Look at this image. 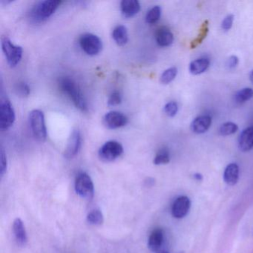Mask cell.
<instances>
[{
  "label": "cell",
  "mask_w": 253,
  "mask_h": 253,
  "mask_svg": "<svg viewBox=\"0 0 253 253\" xmlns=\"http://www.w3.org/2000/svg\"><path fill=\"white\" fill-rule=\"evenodd\" d=\"M13 232L16 240L20 245L25 246L27 244L28 237L26 228L23 220L20 218H16L13 224Z\"/></svg>",
  "instance_id": "obj_16"
},
{
  "label": "cell",
  "mask_w": 253,
  "mask_h": 253,
  "mask_svg": "<svg viewBox=\"0 0 253 253\" xmlns=\"http://www.w3.org/2000/svg\"><path fill=\"white\" fill-rule=\"evenodd\" d=\"M121 9L124 17L130 18L138 14L140 10V2L137 0H123Z\"/></svg>",
  "instance_id": "obj_14"
},
{
  "label": "cell",
  "mask_w": 253,
  "mask_h": 253,
  "mask_svg": "<svg viewBox=\"0 0 253 253\" xmlns=\"http://www.w3.org/2000/svg\"><path fill=\"white\" fill-rule=\"evenodd\" d=\"M194 177H195V179H196L197 180H201L203 179V176L201 175V174H198V173L194 174Z\"/></svg>",
  "instance_id": "obj_34"
},
{
  "label": "cell",
  "mask_w": 253,
  "mask_h": 253,
  "mask_svg": "<svg viewBox=\"0 0 253 253\" xmlns=\"http://www.w3.org/2000/svg\"><path fill=\"white\" fill-rule=\"evenodd\" d=\"M250 81H251V82L253 83V70L251 72H250Z\"/></svg>",
  "instance_id": "obj_35"
},
{
  "label": "cell",
  "mask_w": 253,
  "mask_h": 253,
  "mask_svg": "<svg viewBox=\"0 0 253 253\" xmlns=\"http://www.w3.org/2000/svg\"><path fill=\"white\" fill-rule=\"evenodd\" d=\"M60 4L61 1L59 0H45L40 2L31 11L32 18L38 23L43 22L54 14Z\"/></svg>",
  "instance_id": "obj_2"
},
{
  "label": "cell",
  "mask_w": 253,
  "mask_h": 253,
  "mask_svg": "<svg viewBox=\"0 0 253 253\" xmlns=\"http://www.w3.org/2000/svg\"><path fill=\"white\" fill-rule=\"evenodd\" d=\"M75 191L84 199H92L94 193V183L88 174L81 172L78 174L75 180Z\"/></svg>",
  "instance_id": "obj_5"
},
{
  "label": "cell",
  "mask_w": 253,
  "mask_h": 253,
  "mask_svg": "<svg viewBox=\"0 0 253 253\" xmlns=\"http://www.w3.org/2000/svg\"><path fill=\"white\" fill-rule=\"evenodd\" d=\"M158 253H169V252H167V251H161V252H158Z\"/></svg>",
  "instance_id": "obj_36"
},
{
  "label": "cell",
  "mask_w": 253,
  "mask_h": 253,
  "mask_svg": "<svg viewBox=\"0 0 253 253\" xmlns=\"http://www.w3.org/2000/svg\"><path fill=\"white\" fill-rule=\"evenodd\" d=\"M170 161L169 151L167 148H162L158 151L154 159V164L155 165H163V164H167Z\"/></svg>",
  "instance_id": "obj_22"
},
{
  "label": "cell",
  "mask_w": 253,
  "mask_h": 253,
  "mask_svg": "<svg viewBox=\"0 0 253 253\" xmlns=\"http://www.w3.org/2000/svg\"><path fill=\"white\" fill-rule=\"evenodd\" d=\"M103 215L100 210H94L90 211L87 215V221L91 225H101L103 223Z\"/></svg>",
  "instance_id": "obj_23"
},
{
  "label": "cell",
  "mask_w": 253,
  "mask_h": 253,
  "mask_svg": "<svg viewBox=\"0 0 253 253\" xmlns=\"http://www.w3.org/2000/svg\"><path fill=\"white\" fill-rule=\"evenodd\" d=\"M239 179V167L235 163L229 164L223 171V180L226 184L234 186Z\"/></svg>",
  "instance_id": "obj_15"
},
{
  "label": "cell",
  "mask_w": 253,
  "mask_h": 253,
  "mask_svg": "<svg viewBox=\"0 0 253 253\" xmlns=\"http://www.w3.org/2000/svg\"><path fill=\"white\" fill-rule=\"evenodd\" d=\"M211 125V118L209 115H201L194 119L191 124V129L196 134L206 132Z\"/></svg>",
  "instance_id": "obj_13"
},
{
  "label": "cell",
  "mask_w": 253,
  "mask_h": 253,
  "mask_svg": "<svg viewBox=\"0 0 253 253\" xmlns=\"http://www.w3.org/2000/svg\"><path fill=\"white\" fill-rule=\"evenodd\" d=\"M103 124L109 129L121 128L128 124V118L119 112H109L103 118Z\"/></svg>",
  "instance_id": "obj_10"
},
{
  "label": "cell",
  "mask_w": 253,
  "mask_h": 253,
  "mask_svg": "<svg viewBox=\"0 0 253 253\" xmlns=\"http://www.w3.org/2000/svg\"><path fill=\"white\" fill-rule=\"evenodd\" d=\"M81 134L79 130H74L69 137L64 155L67 159H72L76 156L81 147Z\"/></svg>",
  "instance_id": "obj_11"
},
{
  "label": "cell",
  "mask_w": 253,
  "mask_h": 253,
  "mask_svg": "<svg viewBox=\"0 0 253 253\" xmlns=\"http://www.w3.org/2000/svg\"><path fill=\"white\" fill-rule=\"evenodd\" d=\"M121 102H122V95L119 91H115L109 95V99H108V106H118V105L121 104Z\"/></svg>",
  "instance_id": "obj_31"
},
{
  "label": "cell",
  "mask_w": 253,
  "mask_h": 253,
  "mask_svg": "<svg viewBox=\"0 0 253 253\" xmlns=\"http://www.w3.org/2000/svg\"><path fill=\"white\" fill-rule=\"evenodd\" d=\"M253 97V89L251 88H244L237 91L234 95V100L238 104L245 103Z\"/></svg>",
  "instance_id": "obj_21"
},
{
  "label": "cell",
  "mask_w": 253,
  "mask_h": 253,
  "mask_svg": "<svg viewBox=\"0 0 253 253\" xmlns=\"http://www.w3.org/2000/svg\"><path fill=\"white\" fill-rule=\"evenodd\" d=\"M238 147L242 152H248L253 148V126L243 130L238 138Z\"/></svg>",
  "instance_id": "obj_12"
},
{
  "label": "cell",
  "mask_w": 253,
  "mask_h": 253,
  "mask_svg": "<svg viewBox=\"0 0 253 253\" xmlns=\"http://www.w3.org/2000/svg\"><path fill=\"white\" fill-rule=\"evenodd\" d=\"M29 121L35 138L40 142L45 141L47 137V129L43 112L38 109L32 111L29 114Z\"/></svg>",
  "instance_id": "obj_3"
},
{
  "label": "cell",
  "mask_w": 253,
  "mask_h": 253,
  "mask_svg": "<svg viewBox=\"0 0 253 253\" xmlns=\"http://www.w3.org/2000/svg\"><path fill=\"white\" fill-rule=\"evenodd\" d=\"M161 8L160 6H155L151 8L146 15V22L149 24L157 23L161 18Z\"/></svg>",
  "instance_id": "obj_24"
},
{
  "label": "cell",
  "mask_w": 253,
  "mask_h": 253,
  "mask_svg": "<svg viewBox=\"0 0 253 253\" xmlns=\"http://www.w3.org/2000/svg\"><path fill=\"white\" fill-rule=\"evenodd\" d=\"M124 153V147L119 142L110 140L106 142L99 149L100 160L105 162H112L118 159Z\"/></svg>",
  "instance_id": "obj_7"
},
{
  "label": "cell",
  "mask_w": 253,
  "mask_h": 253,
  "mask_svg": "<svg viewBox=\"0 0 253 253\" xmlns=\"http://www.w3.org/2000/svg\"><path fill=\"white\" fill-rule=\"evenodd\" d=\"M234 16L232 14H229L223 19V22L221 23V28L225 32H227L229 29L232 28V24H233Z\"/></svg>",
  "instance_id": "obj_32"
},
{
  "label": "cell",
  "mask_w": 253,
  "mask_h": 253,
  "mask_svg": "<svg viewBox=\"0 0 253 253\" xmlns=\"http://www.w3.org/2000/svg\"><path fill=\"white\" fill-rule=\"evenodd\" d=\"M80 45L83 51L89 56L97 55L103 48L101 40L93 34L82 35L80 39Z\"/></svg>",
  "instance_id": "obj_8"
},
{
  "label": "cell",
  "mask_w": 253,
  "mask_h": 253,
  "mask_svg": "<svg viewBox=\"0 0 253 253\" xmlns=\"http://www.w3.org/2000/svg\"><path fill=\"white\" fill-rule=\"evenodd\" d=\"M164 110L167 116L173 118L177 115V112H178V106L176 102L170 101L165 105Z\"/></svg>",
  "instance_id": "obj_28"
},
{
  "label": "cell",
  "mask_w": 253,
  "mask_h": 253,
  "mask_svg": "<svg viewBox=\"0 0 253 253\" xmlns=\"http://www.w3.org/2000/svg\"><path fill=\"white\" fill-rule=\"evenodd\" d=\"M191 208V201L187 196L182 195L176 198L171 206V214L174 218L181 219L186 217Z\"/></svg>",
  "instance_id": "obj_9"
},
{
  "label": "cell",
  "mask_w": 253,
  "mask_h": 253,
  "mask_svg": "<svg viewBox=\"0 0 253 253\" xmlns=\"http://www.w3.org/2000/svg\"><path fill=\"white\" fill-rule=\"evenodd\" d=\"M59 85L62 91L73 102L75 106L82 112L88 111L86 100L75 80L70 77H62L59 80Z\"/></svg>",
  "instance_id": "obj_1"
},
{
  "label": "cell",
  "mask_w": 253,
  "mask_h": 253,
  "mask_svg": "<svg viewBox=\"0 0 253 253\" xmlns=\"http://www.w3.org/2000/svg\"><path fill=\"white\" fill-rule=\"evenodd\" d=\"M164 234L162 229L158 228L151 233L148 241V247L152 252H158L164 243Z\"/></svg>",
  "instance_id": "obj_17"
},
{
  "label": "cell",
  "mask_w": 253,
  "mask_h": 253,
  "mask_svg": "<svg viewBox=\"0 0 253 253\" xmlns=\"http://www.w3.org/2000/svg\"><path fill=\"white\" fill-rule=\"evenodd\" d=\"M177 75V69L176 67H171L167 69L163 72L161 76V82L163 84H169L174 81Z\"/></svg>",
  "instance_id": "obj_26"
},
{
  "label": "cell",
  "mask_w": 253,
  "mask_h": 253,
  "mask_svg": "<svg viewBox=\"0 0 253 253\" xmlns=\"http://www.w3.org/2000/svg\"><path fill=\"white\" fill-rule=\"evenodd\" d=\"M210 60L207 58H200L194 60L189 65V70L194 75H201L210 67Z\"/></svg>",
  "instance_id": "obj_19"
},
{
  "label": "cell",
  "mask_w": 253,
  "mask_h": 253,
  "mask_svg": "<svg viewBox=\"0 0 253 253\" xmlns=\"http://www.w3.org/2000/svg\"><path fill=\"white\" fill-rule=\"evenodd\" d=\"M8 168V161H7L6 153L5 149L1 147L0 149V176L3 177L5 173L6 172Z\"/></svg>",
  "instance_id": "obj_30"
},
{
  "label": "cell",
  "mask_w": 253,
  "mask_h": 253,
  "mask_svg": "<svg viewBox=\"0 0 253 253\" xmlns=\"http://www.w3.org/2000/svg\"><path fill=\"white\" fill-rule=\"evenodd\" d=\"M208 21H205L203 23L202 26H201V31H200L199 35H198V38H197L195 41H192V43H191V48H195V47L198 46L199 44H201L202 41L205 39L207 34H208Z\"/></svg>",
  "instance_id": "obj_27"
},
{
  "label": "cell",
  "mask_w": 253,
  "mask_h": 253,
  "mask_svg": "<svg viewBox=\"0 0 253 253\" xmlns=\"http://www.w3.org/2000/svg\"><path fill=\"white\" fill-rule=\"evenodd\" d=\"M112 38L120 46L126 45L128 41V32L124 26H118L112 32Z\"/></svg>",
  "instance_id": "obj_20"
},
{
  "label": "cell",
  "mask_w": 253,
  "mask_h": 253,
  "mask_svg": "<svg viewBox=\"0 0 253 253\" xmlns=\"http://www.w3.org/2000/svg\"><path fill=\"white\" fill-rule=\"evenodd\" d=\"M15 112L14 108L7 96L4 95L1 90L0 100V129L8 130L12 126L15 121Z\"/></svg>",
  "instance_id": "obj_4"
},
{
  "label": "cell",
  "mask_w": 253,
  "mask_h": 253,
  "mask_svg": "<svg viewBox=\"0 0 253 253\" xmlns=\"http://www.w3.org/2000/svg\"><path fill=\"white\" fill-rule=\"evenodd\" d=\"M238 62H239V60H238L237 56H230V57L228 58L227 61H226V67L230 69V70H232V69H234L235 68L237 67V66L238 65Z\"/></svg>",
  "instance_id": "obj_33"
},
{
  "label": "cell",
  "mask_w": 253,
  "mask_h": 253,
  "mask_svg": "<svg viewBox=\"0 0 253 253\" xmlns=\"http://www.w3.org/2000/svg\"><path fill=\"white\" fill-rule=\"evenodd\" d=\"M155 38H156L157 43L161 47L169 46L174 41V35L170 30L166 28L160 29L157 32Z\"/></svg>",
  "instance_id": "obj_18"
},
{
  "label": "cell",
  "mask_w": 253,
  "mask_h": 253,
  "mask_svg": "<svg viewBox=\"0 0 253 253\" xmlns=\"http://www.w3.org/2000/svg\"><path fill=\"white\" fill-rule=\"evenodd\" d=\"M1 44L8 65L11 67H15L19 64L23 57V48L19 45L13 44L6 37L2 38Z\"/></svg>",
  "instance_id": "obj_6"
},
{
  "label": "cell",
  "mask_w": 253,
  "mask_h": 253,
  "mask_svg": "<svg viewBox=\"0 0 253 253\" xmlns=\"http://www.w3.org/2000/svg\"><path fill=\"white\" fill-rule=\"evenodd\" d=\"M15 91L20 97H28L30 94V88L26 83L19 82L15 85Z\"/></svg>",
  "instance_id": "obj_29"
},
{
  "label": "cell",
  "mask_w": 253,
  "mask_h": 253,
  "mask_svg": "<svg viewBox=\"0 0 253 253\" xmlns=\"http://www.w3.org/2000/svg\"><path fill=\"white\" fill-rule=\"evenodd\" d=\"M238 126L235 123L226 122L222 124L219 128V133L222 136L231 135L238 131Z\"/></svg>",
  "instance_id": "obj_25"
}]
</instances>
